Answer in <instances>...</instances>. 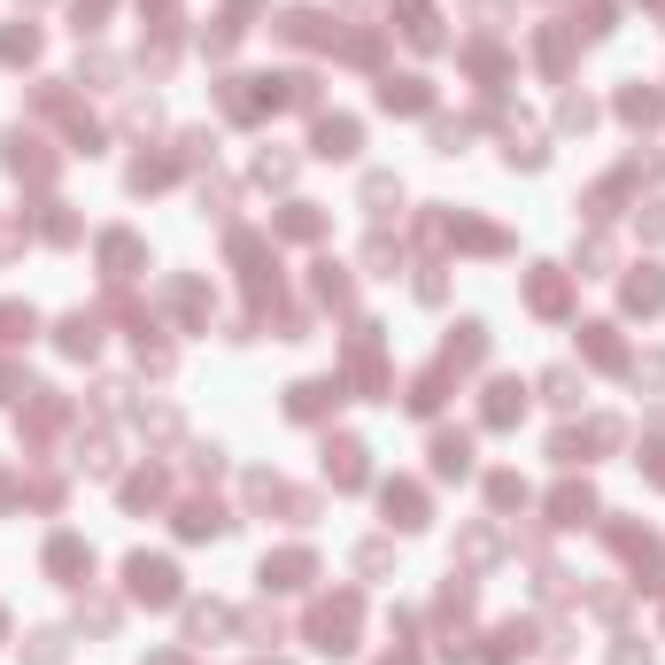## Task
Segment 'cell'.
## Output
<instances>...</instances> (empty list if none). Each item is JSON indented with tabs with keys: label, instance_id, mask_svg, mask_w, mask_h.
I'll list each match as a JSON object with an SVG mask.
<instances>
[{
	"label": "cell",
	"instance_id": "obj_1",
	"mask_svg": "<svg viewBox=\"0 0 665 665\" xmlns=\"http://www.w3.org/2000/svg\"><path fill=\"white\" fill-rule=\"evenodd\" d=\"M132 596H147V604H171V596H178V573L163 565V557H132Z\"/></svg>",
	"mask_w": 665,
	"mask_h": 665
},
{
	"label": "cell",
	"instance_id": "obj_2",
	"mask_svg": "<svg viewBox=\"0 0 665 665\" xmlns=\"http://www.w3.org/2000/svg\"><path fill=\"white\" fill-rule=\"evenodd\" d=\"M325 472H333L341 488H356V480H364V449H356V441H333V449H325Z\"/></svg>",
	"mask_w": 665,
	"mask_h": 665
},
{
	"label": "cell",
	"instance_id": "obj_3",
	"mask_svg": "<svg viewBox=\"0 0 665 665\" xmlns=\"http://www.w3.org/2000/svg\"><path fill=\"white\" fill-rule=\"evenodd\" d=\"M318 155H356V124L348 116H325L318 124Z\"/></svg>",
	"mask_w": 665,
	"mask_h": 665
},
{
	"label": "cell",
	"instance_id": "obj_4",
	"mask_svg": "<svg viewBox=\"0 0 665 665\" xmlns=\"http://www.w3.org/2000/svg\"><path fill=\"white\" fill-rule=\"evenodd\" d=\"M665 302V279L658 271H635V279H627V310H658Z\"/></svg>",
	"mask_w": 665,
	"mask_h": 665
},
{
	"label": "cell",
	"instance_id": "obj_5",
	"mask_svg": "<svg viewBox=\"0 0 665 665\" xmlns=\"http://www.w3.org/2000/svg\"><path fill=\"white\" fill-rule=\"evenodd\" d=\"M464 464H472V441H464V434H441L434 441V472H464Z\"/></svg>",
	"mask_w": 665,
	"mask_h": 665
},
{
	"label": "cell",
	"instance_id": "obj_6",
	"mask_svg": "<svg viewBox=\"0 0 665 665\" xmlns=\"http://www.w3.org/2000/svg\"><path fill=\"white\" fill-rule=\"evenodd\" d=\"M379 101H387V109H426V86H418V78H387Z\"/></svg>",
	"mask_w": 665,
	"mask_h": 665
},
{
	"label": "cell",
	"instance_id": "obj_7",
	"mask_svg": "<svg viewBox=\"0 0 665 665\" xmlns=\"http://www.w3.org/2000/svg\"><path fill=\"white\" fill-rule=\"evenodd\" d=\"M387 511H395V526H418L426 519V495L418 488H387Z\"/></svg>",
	"mask_w": 665,
	"mask_h": 665
},
{
	"label": "cell",
	"instance_id": "obj_8",
	"mask_svg": "<svg viewBox=\"0 0 665 665\" xmlns=\"http://www.w3.org/2000/svg\"><path fill=\"white\" fill-rule=\"evenodd\" d=\"M47 565H55V573H93V550H78V542H55V550H47Z\"/></svg>",
	"mask_w": 665,
	"mask_h": 665
},
{
	"label": "cell",
	"instance_id": "obj_9",
	"mask_svg": "<svg viewBox=\"0 0 665 665\" xmlns=\"http://www.w3.org/2000/svg\"><path fill=\"white\" fill-rule=\"evenodd\" d=\"M302 573H310V557H279V565H263L271 588H302Z\"/></svg>",
	"mask_w": 665,
	"mask_h": 665
},
{
	"label": "cell",
	"instance_id": "obj_10",
	"mask_svg": "<svg viewBox=\"0 0 665 665\" xmlns=\"http://www.w3.org/2000/svg\"><path fill=\"white\" fill-rule=\"evenodd\" d=\"M588 511H596V503H588V488H565V495H557V519H565V526L588 519Z\"/></svg>",
	"mask_w": 665,
	"mask_h": 665
},
{
	"label": "cell",
	"instance_id": "obj_11",
	"mask_svg": "<svg viewBox=\"0 0 665 665\" xmlns=\"http://www.w3.org/2000/svg\"><path fill=\"white\" fill-rule=\"evenodd\" d=\"M488 418H495V426H511V418H519V387H495V403H488Z\"/></svg>",
	"mask_w": 665,
	"mask_h": 665
},
{
	"label": "cell",
	"instance_id": "obj_12",
	"mask_svg": "<svg viewBox=\"0 0 665 665\" xmlns=\"http://www.w3.org/2000/svg\"><path fill=\"white\" fill-rule=\"evenodd\" d=\"M542 387H550V403H580V379H573V372H550Z\"/></svg>",
	"mask_w": 665,
	"mask_h": 665
},
{
	"label": "cell",
	"instance_id": "obj_13",
	"mask_svg": "<svg viewBox=\"0 0 665 665\" xmlns=\"http://www.w3.org/2000/svg\"><path fill=\"white\" fill-rule=\"evenodd\" d=\"M31 333V310H0V341H24Z\"/></svg>",
	"mask_w": 665,
	"mask_h": 665
}]
</instances>
